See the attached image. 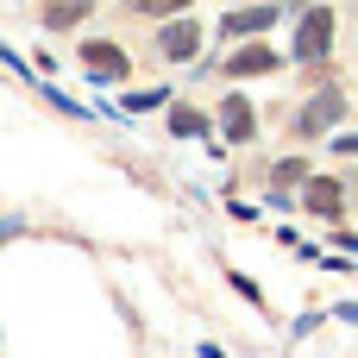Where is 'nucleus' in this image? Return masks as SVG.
Here are the masks:
<instances>
[{
  "mask_svg": "<svg viewBox=\"0 0 358 358\" xmlns=\"http://www.w3.org/2000/svg\"><path fill=\"white\" fill-rule=\"evenodd\" d=\"M220 126H227V138H252V101L245 94H227L220 101Z\"/></svg>",
  "mask_w": 358,
  "mask_h": 358,
  "instance_id": "39448f33",
  "label": "nucleus"
},
{
  "mask_svg": "<svg viewBox=\"0 0 358 358\" xmlns=\"http://www.w3.org/2000/svg\"><path fill=\"white\" fill-rule=\"evenodd\" d=\"M82 13H88V0H50V13H44V25H50V31H63V25H76Z\"/></svg>",
  "mask_w": 358,
  "mask_h": 358,
  "instance_id": "1a4fd4ad",
  "label": "nucleus"
},
{
  "mask_svg": "<svg viewBox=\"0 0 358 358\" xmlns=\"http://www.w3.org/2000/svg\"><path fill=\"white\" fill-rule=\"evenodd\" d=\"M170 132L195 138V132H208V126H201V113H195V107H176V113H170Z\"/></svg>",
  "mask_w": 358,
  "mask_h": 358,
  "instance_id": "9d476101",
  "label": "nucleus"
},
{
  "mask_svg": "<svg viewBox=\"0 0 358 358\" xmlns=\"http://www.w3.org/2000/svg\"><path fill=\"white\" fill-rule=\"evenodd\" d=\"M271 19H277V6H252V13H233V19H227V31H239V38H252V31H264Z\"/></svg>",
  "mask_w": 358,
  "mask_h": 358,
  "instance_id": "0eeeda50",
  "label": "nucleus"
},
{
  "mask_svg": "<svg viewBox=\"0 0 358 358\" xmlns=\"http://www.w3.org/2000/svg\"><path fill=\"white\" fill-rule=\"evenodd\" d=\"M308 208H315V214H340V182H327V176L308 182Z\"/></svg>",
  "mask_w": 358,
  "mask_h": 358,
  "instance_id": "6e6552de",
  "label": "nucleus"
},
{
  "mask_svg": "<svg viewBox=\"0 0 358 358\" xmlns=\"http://www.w3.org/2000/svg\"><path fill=\"white\" fill-rule=\"evenodd\" d=\"M157 44H164V57H176V63H182V57H195V50H201V25H189V19H170Z\"/></svg>",
  "mask_w": 358,
  "mask_h": 358,
  "instance_id": "7ed1b4c3",
  "label": "nucleus"
},
{
  "mask_svg": "<svg viewBox=\"0 0 358 358\" xmlns=\"http://www.w3.org/2000/svg\"><path fill=\"white\" fill-rule=\"evenodd\" d=\"M327 44H334V13H327V6H315V13L302 19V31H296V57H302V63H315V57H327Z\"/></svg>",
  "mask_w": 358,
  "mask_h": 358,
  "instance_id": "f257e3e1",
  "label": "nucleus"
},
{
  "mask_svg": "<svg viewBox=\"0 0 358 358\" xmlns=\"http://www.w3.org/2000/svg\"><path fill=\"white\" fill-rule=\"evenodd\" d=\"M189 0H138V13H182Z\"/></svg>",
  "mask_w": 358,
  "mask_h": 358,
  "instance_id": "9b49d317",
  "label": "nucleus"
},
{
  "mask_svg": "<svg viewBox=\"0 0 358 358\" xmlns=\"http://www.w3.org/2000/svg\"><path fill=\"white\" fill-rule=\"evenodd\" d=\"M277 69V57L264 50V44H245L239 57H233V76H271Z\"/></svg>",
  "mask_w": 358,
  "mask_h": 358,
  "instance_id": "423d86ee",
  "label": "nucleus"
},
{
  "mask_svg": "<svg viewBox=\"0 0 358 358\" xmlns=\"http://www.w3.org/2000/svg\"><path fill=\"white\" fill-rule=\"evenodd\" d=\"M340 113H346V94H340V88H321V94L296 113V132H302V138H308V132H327Z\"/></svg>",
  "mask_w": 358,
  "mask_h": 358,
  "instance_id": "f03ea898",
  "label": "nucleus"
},
{
  "mask_svg": "<svg viewBox=\"0 0 358 358\" xmlns=\"http://www.w3.org/2000/svg\"><path fill=\"white\" fill-rule=\"evenodd\" d=\"M82 63H88L94 76H107V82H126V57H120L113 44H82Z\"/></svg>",
  "mask_w": 358,
  "mask_h": 358,
  "instance_id": "20e7f679",
  "label": "nucleus"
}]
</instances>
